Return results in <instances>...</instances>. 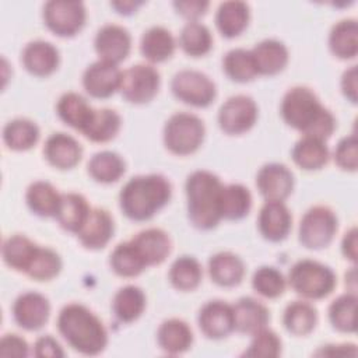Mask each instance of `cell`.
I'll return each instance as SVG.
<instances>
[{"label":"cell","mask_w":358,"mask_h":358,"mask_svg":"<svg viewBox=\"0 0 358 358\" xmlns=\"http://www.w3.org/2000/svg\"><path fill=\"white\" fill-rule=\"evenodd\" d=\"M179 43L186 55L199 57L210 52L213 46V36L204 24L199 21H190L183 27Z\"/></svg>","instance_id":"43"},{"label":"cell","mask_w":358,"mask_h":358,"mask_svg":"<svg viewBox=\"0 0 358 358\" xmlns=\"http://www.w3.org/2000/svg\"><path fill=\"white\" fill-rule=\"evenodd\" d=\"M94 46L99 60L119 64L130 53L131 38L126 28L116 24H108L96 32Z\"/></svg>","instance_id":"16"},{"label":"cell","mask_w":358,"mask_h":358,"mask_svg":"<svg viewBox=\"0 0 358 358\" xmlns=\"http://www.w3.org/2000/svg\"><path fill=\"white\" fill-rule=\"evenodd\" d=\"M252 207V194L248 187L239 183L222 186L221 190V218L241 220L248 215Z\"/></svg>","instance_id":"35"},{"label":"cell","mask_w":358,"mask_h":358,"mask_svg":"<svg viewBox=\"0 0 358 358\" xmlns=\"http://www.w3.org/2000/svg\"><path fill=\"white\" fill-rule=\"evenodd\" d=\"M43 155L52 166L57 169H71L80 162L83 148L74 137L66 133H53L45 143Z\"/></svg>","instance_id":"18"},{"label":"cell","mask_w":358,"mask_h":358,"mask_svg":"<svg viewBox=\"0 0 358 358\" xmlns=\"http://www.w3.org/2000/svg\"><path fill=\"white\" fill-rule=\"evenodd\" d=\"M357 66H351L344 71L341 77V91L344 96L352 103H357Z\"/></svg>","instance_id":"52"},{"label":"cell","mask_w":358,"mask_h":358,"mask_svg":"<svg viewBox=\"0 0 358 358\" xmlns=\"http://www.w3.org/2000/svg\"><path fill=\"white\" fill-rule=\"evenodd\" d=\"M145 309V295L136 285L122 287L113 296L112 310L116 319L122 323L137 320Z\"/></svg>","instance_id":"34"},{"label":"cell","mask_w":358,"mask_h":358,"mask_svg":"<svg viewBox=\"0 0 358 358\" xmlns=\"http://www.w3.org/2000/svg\"><path fill=\"white\" fill-rule=\"evenodd\" d=\"M337 232V217L326 206L309 208L299 224V242L313 250L327 248Z\"/></svg>","instance_id":"7"},{"label":"cell","mask_w":358,"mask_h":358,"mask_svg":"<svg viewBox=\"0 0 358 358\" xmlns=\"http://www.w3.org/2000/svg\"><path fill=\"white\" fill-rule=\"evenodd\" d=\"M294 162L305 171L322 169L329 161V148L324 140L302 136L292 148Z\"/></svg>","instance_id":"30"},{"label":"cell","mask_w":358,"mask_h":358,"mask_svg":"<svg viewBox=\"0 0 358 358\" xmlns=\"http://www.w3.org/2000/svg\"><path fill=\"white\" fill-rule=\"evenodd\" d=\"M56 110L59 117L67 126L83 133L90 124L95 109L87 102L83 95L77 92H66L59 98Z\"/></svg>","instance_id":"26"},{"label":"cell","mask_w":358,"mask_h":358,"mask_svg":"<svg viewBox=\"0 0 358 358\" xmlns=\"http://www.w3.org/2000/svg\"><path fill=\"white\" fill-rule=\"evenodd\" d=\"M206 127L193 113L172 115L164 127V144L175 155H189L199 150L204 140Z\"/></svg>","instance_id":"6"},{"label":"cell","mask_w":358,"mask_h":358,"mask_svg":"<svg viewBox=\"0 0 358 358\" xmlns=\"http://www.w3.org/2000/svg\"><path fill=\"white\" fill-rule=\"evenodd\" d=\"M91 207L87 199L80 193H64L62 194L60 207L56 215L60 227L69 232L77 234L85 224Z\"/></svg>","instance_id":"31"},{"label":"cell","mask_w":358,"mask_h":358,"mask_svg":"<svg viewBox=\"0 0 358 358\" xmlns=\"http://www.w3.org/2000/svg\"><path fill=\"white\" fill-rule=\"evenodd\" d=\"M159 84L161 78L157 69L150 64H136L122 73L119 91L127 102L143 105L157 95Z\"/></svg>","instance_id":"10"},{"label":"cell","mask_w":358,"mask_h":358,"mask_svg":"<svg viewBox=\"0 0 358 358\" xmlns=\"http://www.w3.org/2000/svg\"><path fill=\"white\" fill-rule=\"evenodd\" d=\"M315 355H357V347L354 344H329L323 345Z\"/></svg>","instance_id":"54"},{"label":"cell","mask_w":358,"mask_h":358,"mask_svg":"<svg viewBox=\"0 0 358 358\" xmlns=\"http://www.w3.org/2000/svg\"><path fill=\"white\" fill-rule=\"evenodd\" d=\"M210 3L208 1H203V0H186V1H175L173 7L176 8V11L183 15L185 18L190 21H197V18H200L201 15L206 14L207 8H208Z\"/></svg>","instance_id":"50"},{"label":"cell","mask_w":358,"mask_h":358,"mask_svg":"<svg viewBox=\"0 0 358 358\" xmlns=\"http://www.w3.org/2000/svg\"><path fill=\"white\" fill-rule=\"evenodd\" d=\"M284 327L294 336L309 334L317 323L316 309L305 301H294L287 305L282 316Z\"/></svg>","instance_id":"38"},{"label":"cell","mask_w":358,"mask_h":358,"mask_svg":"<svg viewBox=\"0 0 358 358\" xmlns=\"http://www.w3.org/2000/svg\"><path fill=\"white\" fill-rule=\"evenodd\" d=\"M25 200L29 210L36 215L56 218L62 201V194L49 182L36 180L27 189Z\"/></svg>","instance_id":"33"},{"label":"cell","mask_w":358,"mask_h":358,"mask_svg":"<svg viewBox=\"0 0 358 358\" xmlns=\"http://www.w3.org/2000/svg\"><path fill=\"white\" fill-rule=\"evenodd\" d=\"M57 329L69 345L84 355H98L108 344L103 323L81 303H69L60 310Z\"/></svg>","instance_id":"3"},{"label":"cell","mask_w":358,"mask_h":358,"mask_svg":"<svg viewBox=\"0 0 358 358\" xmlns=\"http://www.w3.org/2000/svg\"><path fill=\"white\" fill-rule=\"evenodd\" d=\"M334 161L343 171L354 172L358 166V141L357 136L343 137L334 150Z\"/></svg>","instance_id":"48"},{"label":"cell","mask_w":358,"mask_h":358,"mask_svg":"<svg viewBox=\"0 0 358 358\" xmlns=\"http://www.w3.org/2000/svg\"><path fill=\"white\" fill-rule=\"evenodd\" d=\"M199 327L211 340H221L235 330L232 305L215 299L204 303L199 312Z\"/></svg>","instance_id":"12"},{"label":"cell","mask_w":358,"mask_h":358,"mask_svg":"<svg viewBox=\"0 0 358 358\" xmlns=\"http://www.w3.org/2000/svg\"><path fill=\"white\" fill-rule=\"evenodd\" d=\"M157 341L162 351L169 355H176L192 347L193 333L186 322L173 317L161 323L157 331Z\"/></svg>","instance_id":"24"},{"label":"cell","mask_w":358,"mask_h":358,"mask_svg":"<svg viewBox=\"0 0 358 358\" xmlns=\"http://www.w3.org/2000/svg\"><path fill=\"white\" fill-rule=\"evenodd\" d=\"M292 217L284 201H266L260 208L257 227L262 236L270 242H280L289 234Z\"/></svg>","instance_id":"17"},{"label":"cell","mask_w":358,"mask_h":358,"mask_svg":"<svg viewBox=\"0 0 358 358\" xmlns=\"http://www.w3.org/2000/svg\"><path fill=\"white\" fill-rule=\"evenodd\" d=\"M234 319L235 330L243 334H255L260 329L266 327L270 320L268 309L257 299L250 296L241 298L235 305Z\"/></svg>","instance_id":"22"},{"label":"cell","mask_w":358,"mask_h":358,"mask_svg":"<svg viewBox=\"0 0 358 358\" xmlns=\"http://www.w3.org/2000/svg\"><path fill=\"white\" fill-rule=\"evenodd\" d=\"M201 277V266L193 256L178 257L169 268V281L179 291H193L199 287Z\"/></svg>","instance_id":"41"},{"label":"cell","mask_w":358,"mask_h":358,"mask_svg":"<svg viewBox=\"0 0 358 358\" xmlns=\"http://www.w3.org/2000/svg\"><path fill=\"white\" fill-rule=\"evenodd\" d=\"M50 315V303L48 298L39 292H24L13 305V316L15 323L24 330L34 331L45 326Z\"/></svg>","instance_id":"15"},{"label":"cell","mask_w":358,"mask_h":358,"mask_svg":"<svg viewBox=\"0 0 358 358\" xmlns=\"http://www.w3.org/2000/svg\"><path fill=\"white\" fill-rule=\"evenodd\" d=\"M288 282L298 295L306 299H322L331 294L337 280L329 266L303 259L296 262L289 270Z\"/></svg>","instance_id":"5"},{"label":"cell","mask_w":358,"mask_h":358,"mask_svg":"<svg viewBox=\"0 0 358 358\" xmlns=\"http://www.w3.org/2000/svg\"><path fill=\"white\" fill-rule=\"evenodd\" d=\"M87 11L81 1L52 0L43 6V21L57 36L69 38L81 31L85 24Z\"/></svg>","instance_id":"9"},{"label":"cell","mask_w":358,"mask_h":358,"mask_svg":"<svg viewBox=\"0 0 358 358\" xmlns=\"http://www.w3.org/2000/svg\"><path fill=\"white\" fill-rule=\"evenodd\" d=\"M122 73L117 64L96 60L83 74V85L94 98H108L120 90Z\"/></svg>","instance_id":"13"},{"label":"cell","mask_w":358,"mask_h":358,"mask_svg":"<svg viewBox=\"0 0 358 358\" xmlns=\"http://www.w3.org/2000/svg\"><path fill=\"white\" fill-rule=\"evenodd\" d=\"M143 1H113L110 6L119 13V14H131L133 11L140 7Z\"/></svg>","instance_id":"55"},{"label":"cell","mask_w":358,"mask_h":358,"mask_svg":"<svg viewBox=\"0 0 358 358\" xmlns=\"http://www.w3.org/2000/svg\"><path fill=\"white\" fill-rule=\"evenodd\" d=\"M256 186L266 201H284L292 193L294 175L282 164H266L256 175Z\"/></svg>","instance_id":"14"},{"label":"cell","mask_w":358,"mask_h":358,"mask_svg":"<svg viewBox=\"0 0 358 358\" xmlns=\"http://www.w3.org/2000/svg\"><path fill=\"white\" fill-rule=\"evenodd\" d=\"M222 186L220 178L210 171H194L187 176V215L193 227L203 231L217 227L221 220Z\"/></svg>","instance_id":"4"},{"label":"cell","mask_w":358,"mask_h":358,"mask_svg":"<svg viewBox=\"0 0 358 358\" xmlns=\"http://www.w3.org/2000/svg\"><path fill=\"white\" fill-rule=\"evenodd\" d=\"M137 252L148 266L161 264L172 250L169 235L161 228H147L136 234L131 239Z\"/></svg>","instance_id":"21"},{"label":"cell","mask_w":358,"mask_h":358,"mask_svg":"<svg viewBox=\"0 0 358 358\" xmlns=\"http://www.w3.org/2000/svg\"><path fill=\"white\" fill-rule=\"evenodd\" d=\"M62 270L60 256L50 248H41L27 271V275L35 281H49L55 278Z\"/></svg>","instance_id":"46"},{"label":"cell","mask_w":358,"mask_h":358,"mask_svg":"<svg viewBox=\"0 0 358 358\" xmlns=\"http://www.w3.org/2000/svg\"><path fill=\"white\" fill-rule=\"evenodd\" d=\"M21 62L25 70L32 76L46 77L56 71L60 56L59 50L50 42L32 41L24 48Z\"/></svg>","instance_id":"19"},{"label":"cell","mask_w":358,"mask_h":358,"mask_svg":"<svg viewBox=\"0 0 358 358\" xmlns=\"http://www.w3.org/2000/svg\"><path fill=\"white\" fill-rule=\"evenodd\" d=\"M357 295L347 292L337 296L329 306V320L331 326L341 333L357 331Z\"/></svg>","instance_id":"42"},{"label":"cell","mask_w":358,"mask_h":358,"mask_svg":"<svg viewBox=\"0 0 358 358\" xmlns=\"http://www.w3.org/2000/svg\"><path fill=\"white\" fill-rule=\"evenodd\" d=\"M331 53L343 60L354 59L358 53V24L354 18H345L333 25L329 35Z\"/></svg>","instance_id":"32"},{"label":"cell","mask_w":358,"mask_h":358,"mask_svg":"<svg viewBox=\"0 0 358 358\" xmlns=\"http://www.w3.org/2000/svg\"><path fill=\"white\" fill-rule=\"evenodd\" d=\"M34 354L39 358H62L64 351L52 336H42L35 341Z\"/></svg>","instance_id":"51"},{"label":"cell","mask_w":358,"mask_h":358,"mask_svg":"<svg viewBox=\"0 0 358 358\" xmlns=\"http://www.w3.org/2000/svg\"><path fill=\"white\" fill-rule=\"evenodd\" d=\"M28 344L18 334H6L0 340V355L1 357H17L22 358L28 355Z\"/></svg>","instance_id":"49"},{"label":"cell","mask_w":358,"mask_h":358,"mask_svg":"<svg viewBox=\"0 0 358 358\" xmlns=\"http://www.w3.org/2000/svg\"><path fill=\"white\" fill-rule=\"evenodd\" d=\"M87 168L94 180L99 183H112L123 176L126 164L123 158L113 151H99L92 155Z\"/></svg>","instance_id":"36"},{"label":"cell","mask_w":358,"mask_h":358,"mask_svg":"<svg viewBox=\"0 0 358 358\" xmlns=\"http://www.w3.org/2000/svg\"><path fill=\"white\" fill-rule=\"evenodd\" d=\"M172 196L169 180L159 173L131 178L120 190L119 204L133 221H147L155 215Z\"/></svg>","instance_id":"2"},{"label":"cell","mask_w":358,"mask_h":358,"mask_svg":"<svg viewBox=\"0 0 358 358\" xmlns=\"http://www.w3.org/2000/svg\"><path fill=\"white\" fill-rule=\"evenodd\" d=\"M122 119L113 109H95L83 134L94 143H106L116 137L120 130Z\"/></svg>","instance_id":"39"},{"label":"cell","mask_w":358,"mask_h":358,"mask_svg":"<svg viewBox=\"0 0 358 358\" xmlns=\"http://www.w3.org/2000/svg\"><path fill=\"white\" fill-rule=\"evenodd\" d=\"M176 43L172 34L164 27L148 28L140 42L141 55L151 63H161L169 59L175 52Z\"/></svg>","instance_id":"29"},{"label":"cell","mask_w":358,"mask_h":358,"mask_svg":"<svg viewBox=\"0 0 358 358\" xmlns=\"http://www.w3.org/2000/svg\"><path fill=\"white\" fill-rule=\"evenodd\" d=\"M39 246L34 243L24 235H11L3 242L1 255L4 263L20 273H25L29 270Z\"/></svg>","instance_id":"27"},{"label":"cell","mask_w":358,"mask_h":358,"mask_svg":"<svg viewBox=\"0 0 358 358\" xmlns=\"http://www.w3.org/2000/svg\"><path fill=\"white\" fill-rule=\"evenodd\" d=\"M109 264L112 270L120 277H136L145 267V262L137 252L131 241L119 243L110 253Z\"/></svg>","instance_id":"40"},{"label":"cell","mask_w":358,"mask_h":358,"mask_svg":"<svg viewBox=\"0 0 358 358\" xmlns=\"http://www.w3.org/2000/svg\"><path fill=\"white\" fill-rule=\"evenodd\" d=\"M257 74L274 76L282 71L288 63V50L277 39H264L250 50Z\"/></svg>","instance_id":"23"},{"label":"cell","mask_w":358,"mask_h":358,"mask_svg":"<svg viewBox=\"0 0 358 358\" xmlns=\"http://www.w3.org/2000/svg\"><path fill=\"white\" fill-rule=\"evenodd\" d=\"M208 274L221 287H235L245 275V264L232 252H218L208 260Z\"/></svg>","instance_id":"25"},{"label":"cell","mask_w":358,"mask_h":358,"mask_svg":"<svg viewBox=\"0 0 358 358\" xmlns=\"http://www.w3.org/2000/svg\"><path fill=\"white\" fill-rule=\"evenodd\" d=\"M222 69L225 74L236 83H249L257 76L252 52L241 48L232 49L225 55Z\"/></svg>","instance_id":"44"},{"label":"cell","mask_w":358,"mask_h":358,"mask_svg":"<svg viewBox=\"0 0 358 358\" xmlns=\"http://www.w3.org/2000/svg\"><path fill=\"white\" fill-rule=\"evenodd\" d=\"M281 116L292 129L319 140L329 138L336 129L333 113L308 87L289 88L281 102Z\"/></svg>","instance_id":"1"},{"label":"cell","mask_w":358,"mask_h":358,"mask_svg":"<svg viewBox=\"0 0 358 358\" xmlns=\"http://www.w3.org/2000/svg\"><path fill=\"white\" fill-rule=\"evenodd\" d=\"M257 120V105L248 95H234L228 98L218 110V124L221 130L231 136L249 131Z\"/></svg>","instance_id":"11"},{"label":"cell","mask_w":358,"mask_h":358,"mask_svg":"<svg viewBox=\"0 0 358 358\" xmlns=\"http://www.w3.org/2000/svg\"><path fill=\"white\" fill-rule=\"evenodd\" d=\"M4 144L14 151H27L39 140V127L29 119L10 120L3 129Z\"/></svg>","instance_id":"37"},{"label":"cell","mask_w":358,"mask_h":358,"mask_svg":"<svg viewBox=\"0 0 358 358\" xmlns=\"http://www.w3.org/2000/svg\"><path fill=\"white\" fill-rule=\"evenodd\" d=\"M113 231L115 227L110 214L105 208L96 207L91 208V213L85 224L77 232V236L84 248L98 250L109 243Z\"/></svg>","instance_id":"20"},{"label":"cell","mask_w":358,"mask_h":358,"mask_svg":"<svg viewBox=\"0 0 358 358\" xmlns=\"http://www.w3.org/2000/svg\"><path fill=\"white\" fill-rule=\"evenodd\" d=\"M253 289L268 299L278 298L282 295L287 287V281L280 270L271 266H263L257 268L252 277Z\"/></svg>","instance_id":"45"},{"label":"cell","mask_w":358,"mask_h":358,"mask_svg":"<svg viewBox=\"0 0 358 358\" xmlns=\"http://www.w3.org/2000/svg\"><path fill=\"white\" fill-rule=\"evenodd\" d=\"M281 354V340L270 329L263 327L255 334H252L250 345L243 351V357H263L274 358Z\"/></svg>","instance_id":"47"},{"label":"cell","mask_w":358,"mask_h":358,"mask_svg":"<svg viewBox=\"0 0 358 358\" xmlns=\"http://www.w3.org/2000/svg\"><path fill=\"white\" fill-rule=\"evenodd\" d=\"M341 252L345 259L355 262L357 260V228L352 227L345 232L341 242Z\"/></svg>","instance_id":"53"},{"label":"cell","mask_w":358,"mask_h":358,"mask_svg":"<svg viewBox=\"0 0 358 358\" xmlns=\"http://www.w3.org/2000/svg\"><path fill=\"white\" fill-rule=\"evenodd\" d=\"M171 90L179 101L196 108L208 106L217 95L213 80L197 70H180L176 73L172 78Z\"/></svg>","instance_id":"8"},{"label":"cell","mask_w":358,"mask_h":358,"mask_svg":"<svg viewBox=\"0 0 358 358\" xmlns=\"http://www.w3.org/2000/svg\"><path fill=\"white\" fill-rule=\"evenodd\" d=\"M249 6L243 1H224L220 4L215 15L218 31L225 38H235L241 35L249 24Z\"/></svg>","instance_id":"28"}]
</instances>
